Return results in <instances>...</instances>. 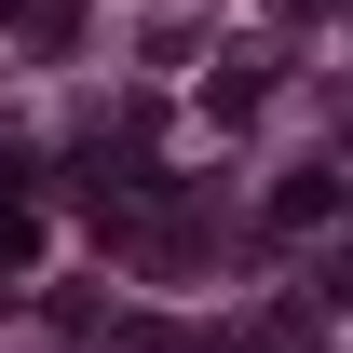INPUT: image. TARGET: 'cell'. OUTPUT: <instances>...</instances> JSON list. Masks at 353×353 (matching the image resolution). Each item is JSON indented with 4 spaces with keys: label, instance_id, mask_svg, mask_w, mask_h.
<instances>
[{
    "label": "cell",
    "instance_id": "6da1fadb",
    "mask_svg": "<svg viewBox=\"0 0 353 353\" xmlns=\"http://www.w3.org/2000/svg\"><path fill=\"white\" fill-rule=\"evenodd\" d=\"M41 259V218H28V204H0V272H28Z\"/></svg>",
    "mask_w": 353,
    "mask_h": 353
}]
</instances>
